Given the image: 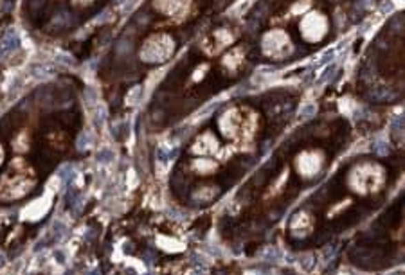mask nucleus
Listing matches in <instances>:
<instances>
[{"label": "nucleus", "instance_id": "f257e3e1", "mask_svg": "<svg viewBox=\"0 0 405 275\" xmlns=\"http://www.w3.org/2000/svg\"><path fill=\"white\" fill-rule=\"evenodd\" d=\"M34 182L37 179H34V171L31 170V165L17 159L11 162V165L0 180V198L2 200L23 198L34 187Z\"/></svg>", "mask_w": 405, "mask_h": 275}, {"label": "nucleus", "instance_id": "9d476101", "mask_svg": "<svg viewBox=\"0 0 405 275\" xmlns=\"http://www.w3.org/2000/svg\"><path fill=\"white\" fill-rule=\"evenodd\" d=\"M2 161H4V150L0 146V164H2Z\"/></svg>", "mask_w": 405, "mask_h": 275}, {"label": "nucleus", "instance_id": "f03ea898", "mask_svg": "<svg viewBox=\"0 0 405 275\" xmlns=\"http://www.w3.org/2000/svg\"><path fill=\"white\" fill-rule=\"evenodd\" d=\"M220 130L226 137L233 141H250L256 132V115L250 112L241 110H227L221 115Z\"/></svg>", "mask_w": 405, "mask_h": 275}, {"label": "nucleus", "instance_id": "39448f33", "mask_svg": "<svg viewBox=\"0 0 405 275\" xmlns=\"http://www.w3.org/2000/svg\"><path fill=\"white\" fill-rule=\"evenodd\" d=\"M328 31V20L322 17L317 11H312L303 19L301 22V34L304 37V40L308 41H317L321 40Z\"/></svg>", "mask_w": 405, "mask_h": 275}, {"label": "nucleus", "instance_id": "20e7f679", "mask_svg": "<svg viewBox=\"0 0 405 275\" xmlns=\"http://www.w3.org/2000/svg\"><path fill=\"white\" fill-rule=\"evenodd\" d=\"M173 40L170 37H152L144 43L141 58L150 63H159V61L168 60L173 52Z\"/></svg>", "mask_w": 405, "mask_h": 275}, {"label": "nucleus", "instance_id": "1a4fd4ad", "mask_svg": "<svg viewBox=\"0 0 405 275\" xmlns=\"http://www.w3.org/2000/svg\"><path fill=\"white\" fill-rule=\"evenodd\" d=\"M218 144L215 143V139L211 135H206V137L198 139V143L193 146V152L197 155H208L209 152H217Z\"/></svg>", "mask_w": 405, "mask_h": 275}, {"label": "nucleus", "instance_id": "0eeeda50", "mask_svg": "<svg viewBox=\"0 0 405 275\" xmlns=\"http://www.w3.org/2000/svg\"><path fill=\"white\" fill-rule=\"evenodd\" d=\"M322 164V156L317 152H308L297 156V170L303 176H312L319 171Z\"/></svg>", "mask_w": 405, "mask_h": 275}, {"label": "nucleus", "instance_id": "6e6552de", "mask_svg": "<svg viewBox=\"0 0 405 275\" xmlns=\"http://www.w3.org/2000/svg\"><path fill=\"white\" fill-rule=\"evenodd\" d=\"M155 6L162 13L171 14V17H180L188 11L189 0H155Z\"/></svg>", "mask_w": 405, "mask_h": 275}, {"label": "nucleus", "instance_id": "423d86ee", "mask_svg": "<svg viewBox=\"0 0 405 275\" xmlns=\"http://www.w3.org/2000/svg\"><path fill=\"white\" fill-rule=\"evenodd\" d=\"M263 52L268 56H285L286 52H290L292 45L290 40L286 37L285 31H279V29H274V31L267 32L265 38H263Z\"/></svg>", "mask_w": 405, "mask_h": 275}, {"label": "nucleus", "instance_id": "9b49d317", "mask_svg": "<svg viewBox=\"0 0 405 275\" xmlns=\"http://www.w3.org/2000/svg\"><path fill=\"white\" fill-rule=\"evenodd\" d=\"M78 2H90V0H78Z\"/></svg>", "mask_w": 405, "mask_h": 275}, {"label": "nucleus", "instance_id": "7ed1b4c3", "mask_svg": "<svg viewBox=\"0 0 405 275\" xmlns=\"http://www.w3.org/2000/svg\"><path fill=\"white\" fill-rule=\"evenodd\" d=\"M350 187L359 194L378 193L384 185L386 173L377 164H362L353 167L350 173Z\"/></svg>", "mask_w": 405, "mask_h": 275}]
</instances>
